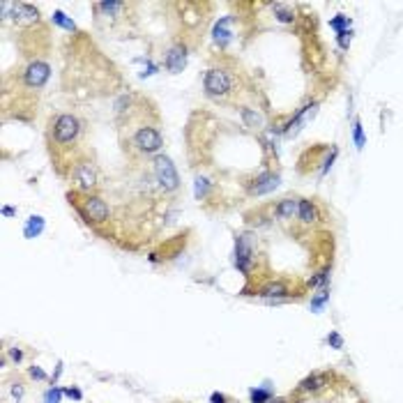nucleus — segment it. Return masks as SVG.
<instances>
[{
    "label": "nucleus",
    "mask_w": 403,
    "mask_h": 403,
    "mask_svg": "<svg viewBox=\"0 0 403 403\" xmlns=\"http://www.w3.org/2000/svg\"><path fill=\"white\" fill-rule=\"evenodd\" d=\"M329 299V288L327 286H323V288L318 290V293L311 297V311H320V309L325 307V302Z\"/></svg>",
    "instance_id": "6ab92c4d"
},
{
    "label": "nucleus",
    "mask_w": 403,
    "mask_h": 403,
    "mask_svg": "<svg viewBox=\"0 0 403 403\" xmlns=\"http://www.w3.org/2000/svg\"><path fill=\"white\" fill-rule=\"evenodd\" d=\"M339 44H341V49H348V44H350V30L339 32Z\"/></svg>",
    "instance_id": "c756f323"
},
{
    "label": "nucleus",
    "mask_w": 403,
    "mask_h": 403,
    "mask_svg": "<svg viewBox=\"0 0 403 403\" xmlns=\"http://www.w3.org/2000/svg\"><path fill=\"white\" fill-rule=\"evenodd\" d=\"M154 175H157V182L164 191H175L180 184V178H178V171H175L173 161L166 157V154H159V157H154Z\"/></svg>",
    "instance_id": "7ed1b4c3"
},
{
    "label": "nucleus",
    "mask_w": 403,
    "mask_h": 403,
    "mask_svg": "<svg viewBox=\"0 0 403 403\" xmlns=\"http://www.w3.org/2000/svg\"><path fill=\"white\" fill-rule=\"evenodd\" d=\"M325 385H329V374H311L309 378H304L302 383H299V389L302 392H318V389H323Z\"/></svg>",
    "instance_id": "9d476101"
},
{
    "label": "nucleus",
    "mask_w": 403,
    "mask_h": 403,
    "mask_svg": "<svg viewBox=\"0 0 403 403\" xmlns=\"http://www.w3.org/2000/svg\"><path fill=\"white\" fill-rule=\"evenodd\" d=\"M205 191H208V180L198 178V180H196V196H198V198H203Z\"/></svg>",
    "instance_id": "bb28decb"
},
{
    "label": "nucleus",
    "mask_w": 403,
    "mask_h": 403,
    "mask_svg": "<svg viewBox=\"0 0 403 403\" xmlns=\"http://www.w3.org/2000/svg\"><path fill=\"white\" fill-rule=\"evenodd\" d=\"M329 25H332V28H334V30H337V32H344V30H348V25H350V21H348V16H344V14H339V16H337V19H334V21H332V23H329Z\"/></svg>",
    "instance_id": "4be33fe9"
},
{
    "label": "nucleus",
    "mask_w": 403,
    "mask_h": 403,
    "mask_svg": "<svg viewBox=\"0 0 403 403\" xmlns=\"http://www.w3.org/2000/svg\"><path fill=\"white\" fill-rule=\"evenodd\" d=\"M297 217L304 221V224H314L318 219V210L311 200H299V210H297Z\"/></svg>",
    "instance_id": "4468645a"
},
{
    "label": "nucleus",
    "mask_w": 403,
    "mask_h": 403,
    "mask_svg": "<svg viewBox=\"0 0 403 403\" xmlns=\"http://www.w3.org/2000/svg\"><path fill=\"white\" fill-rule=\"evenodd\" d=\"M240 115H242V122L249 127V129H263L265 120H263V115H260L258 111H254V109H240Z\"/></svg>",
    "instance_id": "ddd939ff"
},
{
    "label": "nucleus",
    "mask_w": 403,
    "mask_h": 403,
    "mask_svg": "<svg viewBox=\"0 0 403 403\" xmlns=\"http://www.w3.org/2000/svg\"><path fill=\"white\" fill-rule=\"evenodd\" d=\"M327 344H332L334 348H344V339L339 337L337 332H332V334H329V337H327Z\"/></svg>",
    "instance_id": "c85d7f7f"
},
{
    "label": "nucleus",
    "mask_w": 403,
    "mask_h": 403,
    "mask_svg": "<svg viewBox=\"0 0 403 403\" xmlns=\"http://www.w3.org/2000/svg\"><path fill=\"white\" fill-rule=\"evenodd\" d=\"M12 394H14L16 398H21V394H23V389H21L19 385H14V387H12Z\"/></svg>",
    "instance_id": "c9c22d12"
},
{
    "label": "nucleus",
    "mask_w": 403,
    "mask_h": 403,
    "mask_svg": "<svg viewBox=\"0 0 403 403\" xmlns=\"http://www.w3.org/2000/svg\"><path fill=\"white\" fill-rule=\"evenodd\" d=\"M30 376H32V378H37V380H46V374L42 371L40 366H30Z\"/></svg>",
    "instance_id": "7c9ffc66"
},
{
    "label": "nucleus",
    "mask_w": 403,
    "mask_h": 403,
    "mask_svg": "<svg viewBox=\"0 0 403 403\" xmlns=\"http://www.w3.org/2000/svg\"><path fill=\"white\" fill-rule=\"evenodd\" d=\"M10 16L16 25H32V23L40 21V12H37L32 5H25V3H12Z\"/></svg>",
    "instance_id": "0eeeda50"
},
{
    "label": "nucleus",
    "mask_w": 403,
    "mask_h": 403,
    "mask_svg": "<svg viewBox=\"0 0 403 403\" xmlns=\"http://www.w3.org/2000/svg\"><path fill=\"white\" fill-rule=\"evenodd\" d=\"M3 214H5V217H14L16 210H14V208H10V205H5V208H3Z\"/></svg>",
    "instance_id": "f704fd0d"
},
{
    "label": "nucleus",
    "mask_w": 403,
    "mask_h": 403,
    "mask_svg": "<svg viewBox=\"0 0 403 403\" xmlns=\"http://www.w3.org/2000/svg\"><path fill=\"white\" fill-rule=\"evenodd\" d=\"M164 65H166V70H169L171 74H180V72L184 70V65H187V49H184L182 44L173 46V49L166 53Z\"/></svg>",
    "instance_id": "1a4fd4ad"
},
{
    "label": "nucleus",
    "mask_w": 403,
    "mask_h": 403,
    "mask_svg": "<svg viewBox=\"0 0 403 403\" xmlns=\"http://www.w3.org/2000/svg\"><path fill=\"white\" fill-rule=\"evenodd\" d=\"M274 14H277V19L281 21V23H293V19H295L293 10H288V7L281 5V3H277V5H274Z\"/></svg>",
    "instance_id": "aec40b11"
},
{
    "label": "nucleus",
    "mask_w": 403,
    "mask_h": 403,
    "mask_svg": "<svg viewBox=\"0 0 403 403\" xmlns=\"http://www.w3.org/2000/svg\"><path fill=\"white\" fill-rule=\"evenodd\" d=\"M297 210H299V200L295 198H284L277 205V214L284 217V219H293L295 214H297Z\"/></svg>",
    "instance_id": "dca6fc26"
},
{
    "label": "nucleus",
    "mask_w": 403,
    "mask_h": 403,
    "mask_svg": "<svg viewBox=\"0 0 403 403\" xmlns=\"http://www.w3.org/2000/svg\"><path fill=\"white\" fill-rule=\"evenodd\" d=\"M65 394H67V396H70V398H81V396H83V394H81V389H65Z\"/></svg>",
    "instance_id": "2f4dec72"
},
{
    "label": "nucleus",
    "mask_w": 403,
    "mask_h": 403,
    "mask_svg": "<svg viewBox=\"0 0 403 403\" xmlns=\"http://www.w3.org/2000/svg\"><path fill=\"white\" fill-rule=\"evenodd\" d=\"M260 297H265V299H286V297H288V288L277 281V284L265 286V288L260 290Z\"/></svg>",
    "instance_id": "2eb2a0df"
},
{
    "label": "nucleus",
    "mask_w": 403,
    "mask_h": 403,
    "mask_svg": "<svg viewBox=\"0 0 403 403\" xmlns=\"http://www.w3.org/2000/svg\"><path fill=\"white\" fill-rule=\"evenodd\" d=\"M353 139H355V145H357V150H362V148H364V131H362V125H359V122H355Z\"/></svg>",
    "instance_id": "a878e982"
},
{
    "label": "nucleus",
    "mask_w": 403,
    "mask_h": 403,
    "mask_svg": "<svg viewBox=\"0 0 403 403\" xmlns=\"http://www.w3.org/2000/svg\"><path fill=\"white\" fill-rule=\"evenodd\" d=\"M212 403H226V396H224V394H217V392H214V394H212Z\"/></svg>",
    "instance_id": "72a5a7b5"
},
{
    "label": "nucleus",
    "mask_w": 403,
    "mask_h": 403,
    "mask_svg": "<svg viewBox=\"0 0 403 403\" xmlns=\"http://www.w3.org/2000/svg\"><path fill=\"white\" fill-rule=\"evenodd\" d=\"M249 260H251L249 244H247V240H244V238H240L238 247H235V265H238L242 272H247V270H249Z\"/></svg>",
    "instance_id": "9b49d317"
},
{
    "label": "nucleus",
    "mask_w": 403,
    "mask_h": 403,
    "mask_svg": "<svg viewBox=\"0 0 403 403\" xmlns=\"http://www.w3.org/2000/svg\"><path fill=\"white\" fill-rule=\"evenodd\" d=\"M327 277H329V270H323L318 272L314 279H311V286H318V284H327Z\"/></svg>",
    "instance_id": "cd10ccee"
},
{
    "label": "nucleus",
    "mask_w": 403,
    "mask_h": 403,
    "mask_svg": "<svg viewBox=\"0 0 403 403\" xmlns=\"http://www.w3.org/2000/svg\"><path fill=\"white\" fill-rule=\"evenodd\" d=\"M53 21H55L58 25H62V28H67V30H76L74 21H70L65 14H62V12H55V14H53Z\"/></svg>",
    "instance_id": "5701e85b"
},
{
    "label": "nucleus",
    "mask_w": 403,
    "mask_h": 403,
    "mask_svg": "<svg viewBox=\"0 0 403 403\" xmlns=\"http://www.w3.org/2000/svg\"><path fill=\"white\" fill-rule=\"evenodd\" d=\"M203 88L210 97H214V99H224V97L230 95V90H233V79L228 76V72L214 67V70H208V74H205Z\"/></svg>",
    "instance_id": "f257e3e1"
},
{
    "label": "nucleus",
    "mask_w": 403,
    "mask_h": 403,
    "mask_svg": "<svg viewBox=\"0 0 403 403\" xmlns=\"http://www.w3.org/2000/svg\"><path fill=\"white\" fill-rule=\"evenodd\" d=\"M51 76V70L46 62H42V60H35V62H30L28 70L23 72V81L25 85H30V88H42V85L49 81Z\"/></svg>",
    "instance_id": "39448f33"
},
{
    "label": "nucleus",
    "mask_w": 403,
    "mask_h": 403,
    "mask_svg": "<svg viewBox=\"0 0 403 403\" xmlns=\"http://www.w3.org/2000/svg\"><path fill=\"white\" fill-rule=\"evenodd\" d=\"M81 134V120L76 115L62 113L53 120V139L55 143H72Z\"/></svg>",
    "instance_id": "f03ea898"
},
{
    "label": "nucleus",
    "mask_w": 403,
    "mask_h": 403,
    "mask_svg": "<svg viewBox=\"0 0 403 403\" xmlns=\"http://www.w3.org/2000/svg\"><path fill=\"white\" fill-rule=\"evenodd\" d=\"M44 230V219L42 217H30L28 221H25V228H23V235L25 238H37V235Z\"/></svg>",
    "instance_id": "f3484780"
},
{
    "label": "nucleus",
    "mask_w": 403,
    "mask_h": 403,
    "mask_svg": "<svg viewBox=\"0 0 403 403\" xmlns=\"http://www.w3.org/2000/svg\"><path fill=\"white\" fill-rule=\"evenodd\" d=\"M228 25V19H221L219 23H217V28H214V42L219 46H226L230 42V30L226 28Z\"/></svg>",
    "instance_id": "a211bd4d"
},
{
    "label": "nucleus",
    "mask_w": 403,
    "mask_h": 403,
    "mask_svg": "<svg viewBox=\"0 0 403 403\" xmlns=\"http://www.w3.org/2000/svg\"><path fill=\"white\" fill-rule=\"evenodd\" d=\"M62 394H65V389H58V387H53V389H49V392L44 394V401H46V403H60V398H62Z\"/></svg>",
    "instance_id": "393cba45"
},
{
    "label": "nucleus",
    "mask_w": 403,
    "mask_h": 403,
    "mask_svg": "<svg viewBox=\"0 0 403 403\" xmlns=\"http://www.w3.org/2000/svg\"><path fill=\"white\" fill-rule=\"evenodd\" d=\"M83 214L88 221L102 224V221L109 219V205H106L99 196H88V198L83 200Z\"/></svg>",
    "instance_id": "423d86ee"
},
{
    "label": "nucleus",
    "mask_w": 403,
    "mask_h": 403,
    "mask_svg": "<svg viewBox=\"0 0 403 403\" xmlns=\"http://www.w3.org/2000/svg\"><path fill=\"white\" fill-rule=\"evenodd\" d=\"M279 187V175H274V173H265V175H260L258 180H256V184H254V194H267V191H272V189H277Z\"/></svg>",
    "instance_id": "f8f14e48"
},
{
    "label": "nucleus",
    "mask_w": 403,
    "mask_h": 403,
    "mask_svg": "<svg viewBox=\"0 0 403 403\" xmlns=\"http://www.w3.org/2000/svg\"><path fill=\"white\" fill-rule=\"evenodd\" d=\"M134 145H136V150H141L143 154H154L161 150L164 139H161L159 129H154V127H141L134 134Z\"/></svg>",
    "instance_id": "20e7f679"
},
{
    "label": "nucleus",
    "mask_w": 403,
    "mask_h": 403,
    "mask_svg": "<svg viewBox=\"0 0 403 403\" xmlns=\"http://www.w3.org/2000/svg\"><path fill=\"white\" fill-rule=\"evenodd\" d=\"M97 10L104 14H120L125 10V3H97Z\"/></svg>",
    "instance_id": "412c9836"
},
{
    "label": "nucleus",
    "mask_w": 403,
    "mask_h": 403,
    "mask_svg": "<svg viewBox=\"0 0 403 403\" xmlns=\"http://www.w3.org/2000/svg\"><path fill=\"white\" fill-rule=\"evenodd\" d=\"M10 355H12V359H14V362H21V357H23V353H21L19 348H12Z\"/></svg>",
    "instance_id": "473e14b6"
},
{
    "label": "nucleus",
    "mask_w": 403,
    "mask_h": 403,
    "mask_svg": "<svg viewBox=\"0 0 403 403\" xmlns=\"http://www.w3.org/2000/svg\"><path fill=\"white\" fill-rule=\"evenodd\" d=\"M74 182L81 191H90L97 184V171L92 169V164L88 161H81L74 166Z\"/></svg>",
    "instance_id": "6e6552de"
},
{
    "label": "nucleus",
    "mask_w": 403,
    "mask_h": 403,
    "mask_svg": "<svg viewBox=\"0 0 403 403\" xmlns=\"http://www.w3.org/2000/svg\"><path fill=\"white\" fill-rule=\"evenodd\" d=\"M270 392L267 389H251V403H267Z\"/></svg>",
    "instance_id": "b1692460"
}]
</instances>
